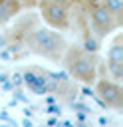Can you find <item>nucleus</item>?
I'll return each mask as SVG.
<instances>
[{"label": "nucleus", "instance_id": "obj_4", "mask_svg": "<svg viewBox=\"0 0 123 127\" xmlns=\"http://www.w3.org/2000/svg\"><path fill=\"white\" fill-rule=\"evenodd\" d=\"M87 16H89L93 34H95L97 38H105V36H109L113 30H117V28L123 26L99 0H93V2L87 6Z\"/></svg>", "mask_w": 123, "mask_h": 127}, {"label": "nucleus", "instance_id": "obj_1", "mask_svg": "<svg viewBox=\"0 0 123 127\" xmlns=\"http://www.w3.org/2000/svg\"><path fill=\"white\" fill-rule=\"evenodd\" d=\"M60 62L63 64V67L75 81L93 83L97 79V58H95V54H91L89 50H85L81 46L67 44Z\"/></svg>", "mask_w": 123, "mask_h": 127}, {"label": "nucleus", "instance_id": "obj_7", "mask_svg": "<svg viewBox=\"0 0 123 127\" xmlns=\"http://www.w3.org/2000/svg\"><path fill=\"white\" fill-rule=\"evenodd\" d=\"M22 10V0H0V26L8 24Z\"/></svg>", "mask_w": 123, "mask_h": 127}, {"label": "nucleus", "instance_id": "obj_3", "mask_svg": "<svg viewBox=\"0 0 123 127\" xmlns=\"http://www.w3.org/2000/svg\"><path fill=\"white\" fill-rule=\"evenodd\" d=\"M40 16L44 22L54 30H67L69 28V0H40Z\"/></svg>", "mask_w": 123, "mask_h": 127}, {"label": "nucleus", "instance_id": "obj_6", "mask_svg": "<svg viewBox=\"0 0 123 127\" xmlns=\"http://www.w3.org/2000/svg\"><path fill=\"white\" fill-rule=\"evenodd\" d=\"M107 69L115 81L123 79V38L117 36L107 52Z\"/></svg>", "mask_w": 123, "mask_h": 127}, {"label": "nucleus", "instance_id": "obj_8", "mask_svg": "<svg viewBox=\"0 0 123 127\" xmlns=\"http://www.w3.org/2000/svg\"><path fill=\"white\" fill-rule=\"evenodd\" d=\"M99 2L123 24V2H121V0H99Z\"/></svg>", "mask_w": 123, "mask_h": 127}, {"label": "nucleus", "instance_id": "obj_2", "mask_svg": "<svg viewBox=\"0 0 123 127\" xmlns=\"http://www.w3.org/2000/svg\"><path fill=\"white\" fill-rule=\"evenodd\" d=\"M24 44L32 54H36L40 58H46V60H52V62H60L65 48H67V40L60 32L50 30V28L32 30Z\"/></svg>", "mask_w": 123, "mask_h": 127}, {"label": "nucleus", "instance_id": "obj_5", "mask_svg": "<svg viewBox=\"0 0 123 127\" xmlns=\"http://www.w3.org/2000/svg\"><path fill=\"white\" fill-rule=\"evenodd\" d=\"M95 93L97 97L111 109L123 111V87L115 79H99L95 81Z\"/></svg>", "mask_w": 123, "mask_h": 127}]
</instances>
